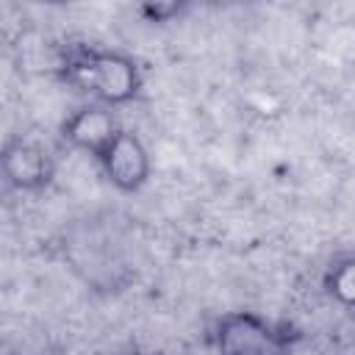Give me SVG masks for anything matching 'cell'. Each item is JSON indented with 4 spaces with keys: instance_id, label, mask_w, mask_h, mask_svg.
I'll return each instance as SVG.
<instances>
[{
    "instance_id": "1",
    "label": "cell",
    "mask_w": 355,
    "mask_h": 355,
    "mask_svg": "<svg viewBox=\"0 0 355 355\" xmlns=\"http://www.w3.org/2000/svg\"><path fill=\"white\" fill-rule=\"evenodd\" d=\"M58 75L75 92L92 97V103L108 108L130 103L144 83L141 67L133 55L92 44L67 50V55L58 64Z\"/></svg>"
},
{
    "instance_id": "2",
    "label": "cell",
    "mask_w": 355,
    "mask_h": 355,
    "mask_svg": "<svg viewBox=\"0 0 355 355\" xmlns=\"http://www.w3.org/2000/svg\"><path fill=\"white\" fill-rule=\"evenodd\" d=\"M219 355H288V333L252 311H233L216 322Z\"/></svg>"
},
{
    "instance_id": "3",
    "label": "cell",
    "mask_w": 355,
    "mask_h": 355,
    "mask_svg": "<svg viewBox=\"0 0 355 355\" xmlns=\"http://www.w3.org/2000/svg\"><path fill=\"white\" fill-rule=\"evenodd\" d=\"M125 128L119 125L114 108L100 105V103H89L78 111H72L64 122H61V139L75 147L83 150L89 155H94L100 161V155L114 144V139L122 133Z\"/></svg>"
},
{
    "instance_id": "4",
    "label": "cell",
    "mask_w": 355,
    "mask_h": 355,
    "mask_svg": "<svg viewBox=\"0 0 355 355\" xmlns=\"http://www.w3.org/2000/svg\"><path fill=\"white\" fill-rule=\"evenodd\" d=\"M53 153L28 136H14L3 147V175L19 191H39L53 180Z\"/></svg>"
},
{
    "instance_id": "5",
    "label": "cell",
    "mask_w": 355,
    "mask_h": 355,
    "mask_svg": "<svg viewBox=\"0 0 355 355\" xmlns=\"http://www.w3.org/2000/svg\"><path fill=\"white\" fill-rule=\"evenodd\" d=\"M105 172V178L111 180V186H116L119 191H139L147 180H150V153L147 147L139 141V136L122 130L114 144L100 155L97 161Z\"/></svg>"
},
{
    "instance_id": "6",
    "label": "cell",
    "mask_w": 355,
    "mask_h": 355,
    "mask_svg": "<svg viewBox=\"0 0 355 355\" xmlns=\"http://www.w3.org/2000/svg\"><path fill=\"white\" fill-rule=\"evenodd\" d=\"M324 291L341 308L355 311V255H341L327 266Z\"/></svg>"
}]
</instances>
